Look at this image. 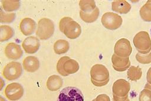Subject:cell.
<instances>
[{
    "label": "cell",
    "mask_w": 151,
    "mask_h": 101,
    "mask_svg": "<svg viewBox=\"0 0 151 101\" xmlns=\"http://www.w3.org/2000/svg\"><path fill=\"white\" fill-rule=\"evenodd\" d=\"M59 29L68 38L74 39L80 36L81 33L80 25L71 18L65 16L59 22Z\"/></svg>",
    "instance_id": "obj_1"
},
{
    "label": "cell",
    "mask_w": 151,
    "mask_h": 101,
    "mask_svg": "<svg viewBox=\"0 0 151 101\" xmlns=\"http://www.w3.org/2000/svg\"><path fill=\"white\" fill-rule=\"evenodd\" d=\"M91 82L97 87L107 85L110 79V73L107 68L102 64H95L90 69Z\"/></svg>",
    "instance_id": "obj_2"
},
{
    "label": "cell",
    "mask_w": 151,
    "mask_h": 101,
    "mask_svg": "<svg viewBox=\"0 0 151 101\" xmlns=\"http://www.w3.org/2000/svg\"><path fill=\"white\" fill-rule=\"evenodd\" d=\"M56 68L60 75L63 76H67L76 73L78 70L80 66L76 60L64 56L59 59L57 63Z\"/></svg>",
    "instance_id": "obj_3"
},
{
    "label": "cell",
    "mask_w": 151,
    "mask_h": 101,
    "mask_svg": "<svg viewBox=\"0 0 151 101\" xmlns=\"http://www.w3.org/2000/svg\"><path fill=\"white\" fill-rule=\"evenodd\" d=\"M134 46L140 53L147 54L151 51V39L146 31L137 33L133 40Z\"/></svg>",
    "instance_id": "obj_4"
},
{
    "label": "cell",
    "mask_w": 151,
    "mask_h": 101,
    "mask_svg": "<svg viewBox=\"0 0 151 101\" xmlns=\"http://www.w3.org/2000/svg\"><path fill=\"white\" fill-rule=\"evenodd\" d=\"M54 30L52 21L47 18H42L38 22V28L35 33L40 39L47 40L52 36Z\"/></svg>",
    "instance_id": "obj_5"
},
{
    "label": "cell",
    "mask_w": 151,
    "mask_h": 101,
    "mask_svg": "<svg viewBox=\"0 0 151 101\" xmlns=\"http://www.w3.org/2000/svg\"><path fill=\"white\" fill-rule=\"evenodd\" d=\"M57 101H84L81 91L76 87L67 86L61 90Z\"/></svg>",
    "instance_id": "obj_6"
},
{
    "label": "cell",
    "mask_w": 151,
    "mask_h": 101,
    "mask_svg": "<svg viewBox=\"0 0 151 101\" xmlns=\"http://www.w3.org/2000/svg\"><path fill=\"white\" fill-rule=\"evenodd\" d=\"M22 73V68L18 62L12 61L8 63L3 68L2 75L8 80H14L19 78Z\"/></svg>",
    "instance_id": "obj_7"
},
{
    "label": "cell",
    "mask_w": 151,
    "mask_h": 101,
    "mask_svg": "<svg viewBox=\"0 0 151 101\" xmlns=\"http://www.w3.org/2000/svg\"><path fill=\"white\" fill-rule=\"evenodd\" d=\"M101 22L104 28L113 31L121 26L123 19L121 16L116 13L107 12L102 15Z\"/></svg>",
    "instance_id": "obj_8"
},
{
    "label": "cell",
    "mask_w": 151,
    "mask_h": 101,
    "mask_svg": "<svg viewBox=\"0 0 151 101\" xmlns=\"http://www.w3.org/2000/svg\"><path fill=\"white\" fill-rule=\"evenodd\" d=\"M22 86L17 82H12L6 85L4 90L6 97L10 101H17L20 99L24 95Z\"/></svg>",
    "instance_id": "obj_9"
},
{
    "label": "cell",
    "mask_w": 151,
    "mask_h": 101,
    "mask_svg": "<svg viewBox=\"0 0 151 101\" xmlns=\"http://www.w3.org/2000/svg\"><path fill=\"white\" fill-rule=\"evenodd\" d=\"M132 48L130 41L126 38L118 40L114 46V53L118 56L127 58L131 55Z\"/></svg>",
    "instance_id": "obj_10"
},
{
    "label": "cell",
    "mask_w": 151,
    "mask_h": 101,
    "mask_svg": "<svg viewBox=\"0 0 151 101\" xmlns=\"http://www.w3.org/2000/svg\"><path fill=\"white\" fill-rule=\"evenodd\" d=\"M130 90V83L123 79H120L116 80L114 82L112 87L113 95L117 97L127 96Z\"/></svg>",
    "instance_id": "obj_11"
},
{
    "label": "cell",
    "mask_w": 151,
    "mask_h": 101,
    "mask_svg": "<svg viewBox=\"0 0 151 101\" xmlns=\"http://www.w3.org/2000/svg\"><path fill=\"white\" fill-rule=\"evenodd\" d=\"M40 42L38 37L30 36L26 38L22 42V47L25 52L28 54L36 53L40 47Z\"/></svg>",
    "instance_id": "obj_12"
},
{
    "label": "cell",
    "mask_w": 151,
    "mask_h": 101,
    "mask_svg": "<svg viewBox=\"0 0 151 101\" xmlns=\"http://www.w3.org/2000/svg\"><path fill=\"white\" fill-rule=\"evenodd\" d=\"M4 53L8 59L17 60L22 56L23 51L18 44L14 42H10L5 46Z\"/></svg>",
    "instance_id": "obj_13"
},
{
    "label": "cell",
    "mask_w": 151,
    "mask_h": 101,
    "mask_svg": "<svg viewBox=\"0 0 151 101\" xmlns=\"http://www.w3.org/2000/svg\"><path fill=\"white\" fill-rule=\"evenodd\" d=\"M111 62L113 69L117 72H124L129 69L130 66L129 57H120L114 53L111 56Z\"/></svg>",
    "instance_id": "obj_14"
},
{
    "label": "cell",
    "mask_w": 151,
    "mask_h": 101,
    "mask_svg": "<svg viewBox=\"0 0 151 101\" xmlns=\"http://www.w3.org/2000/svg\"><path fill=\"white\" fill-rule=\"evenodd\" d=\"M36 23L30 18H24L21 19L19 28L22 33L25 36H28L34 33L36 28Z\"/></svg>",
    "instance_id": "obj_15"
},
{
    "label": "cell",
    "mask_w": 151,
    "mask_h": 101,
    "mask_svg": "<svg viewBox=\"0 0 151 101\" xmlns=\"http://www.w3.org/2000/svg\"><path fill=\"white\" fill-rule=\"evenodd\" d=\"M22 66L25 70L29 73H33L39 69L40 61L35 56H28L23 59Z\"/></svg>",
    "instance_id": "obj_16"
},
{
    "label": "cell",
    "mask_w": 151,
    "mask_h": 101,
    "mask_svg": "<svg viewBox=\"0 0 151 101\" xmlns=\"http://www.w3.org/2000/svg\"><path fill=\"white\" fill-rule=\"evenodd\" d=\"M63 85V79L57 75H52L49 76L46 82V86L47 89L52 92L59 90L62 87Z\"/></svg>",
    "instance_id": "obj_17"
},
{
    "label": "cell",
    "mask_w": 151,
    "mask_h": 101,
    "mask_svg": "<svg viewBox=\"0 0 151 101\" xmlns=\"http://www.w3.org/2000/svg\"><path fill=\"white\" fill-rule=\"evenodd\" d=\"M111 9L119 14H127L131 9V5L124 0H117L112 2Z\"/></svg>",
    "instance_id": "obj_18"
},
{
    "label": "cell",
    "mask_w": 151,
    "mask_h": 101,
    "mask_svg": "<svg viewBox=\"0 0 151 101\" xmlns=\"http://www.w3.org/2000/svg\"><path fill=\"white\" fill-rule=\"evenodd\" d=\"M70 49L68 42L64 39H58L55 42L53 45V49L56 54L61 55L65 53Z\"/></svg>",
    "instance_id": "obj_19"
},
{
    "label": "cell",
    "mask_w": 151,
    "mask_h": 101,
    "mask_svg": "<svg viewBox=\"0 0 151 101\" xmlns=\"http://www.w3.org/2000/svg\"><path fill=\"white\" fill-rule=\"evenodd\" d=\"M79 14L81 19L84 22L92 23L97 19L100 14V11L99 8L96 7V9L91 12H83L81 11H80Z\"/></svg>",
    "instance_id": "obj_20"
},
{
    "label": "cell",
    "mask_w": 151,
    "mask_h": 101,
    "mask_svg": "<svg viewBox=\"0 0 151 101\" xmlns=\"http://www.w3.org/2000/svg\"><path fill=\"white\" fill-rule=\"evenodd\" d=\"M141 18L145 22H151V0L147 1L140 9Z\"/></svg>",
    "instance_id": "obj_21"
},
{
    "label": "cell",
    "mask_w": 151,
    "mask_h": 101,
    "mask_svg": "<svg viewBox=\"0 0 151 101\" xmlns=\"http://www.w3.org/2000/svg\"><path fill=\"white\" fill-rule=\"evenodd\" d=\"M2 8L6 12H13L19 9L20 2L18 0H3L1 1Z\"/></svg>",
    "instance_id": "obj_22"
},
{
    "label": "cell",
    "mask_w": 151,
    "mask_h": 101,
    "mask_svg": "<svg viewBox=\"0 0 151 101\" xmlns=\"http://www.w3.org/2000/svg\"><path fill=\"white\" fill-rule=\"evenodd\" d=\"M142 73V69L139 66H132L128 69L127 76L130 80L137 81L141 78Z\"/></svg>",
    "instance_id": "obj_23"
},
{
    "label": "cell",
    "mask_w": 151,
    "mask_h": 101,
    "mask_svg": "<svg viewBox=\"0 0 151 101\" xmlns=\"http://www.w3.org/2000/svg\"><path fill=\"white\" fill-rule=\"evenodd\" d=\"M14 35V29L8 25H1V42L11 39Z\"/></svg>",
    "instance_id": "obj_24"
},
{
    "label": "cell",
    "mask_w": 151,
    "mask_h": 101,
    "mask_svg": "<svg viewBox=\"0 0 151 101\" xmlns=\"http://www.w3.org/2000/svg\"><path fill=\"white\" fill-rule=\"evenodd\" d=\"M80 11L83 12H91L97 7L94 1L81 0L79 1Z\"/></svg>",
    "instance_id": "obj_25"
},
{
    "label": "cell",
    "mask_w": 151,
    "mask_h": 101,
    "mask_svg": "<svg viewBox=\"0 0 151 101\" xmlns=\"http://www.w3.org/2000/svg\"><path fill=\"white\" fill-rule=\"evenodd\" d=\"M139 101H151V85L146 83L144 89L140 92L139 97Z\"/></svg>",
    "instance_id": "obj_26"
},
{
    "label": "cell",
    "mask_w": 151,
    "mask_h": 101,
    "mask_svg": "<svg viewBox=\"0 0 151 101\" xmlns=\"http://www.w3.org/2000/svg\"><path fill=\"white\" fill-rule=\"evenodd\" d=\"M1 22V23H11L16 18V14L14 12H6L1 8L0 12Z\"/></svg>",
    "instance_id": "obj_27"
},
{
    "label": "cell",
    "mask_w": 151,
    "mask_h": 101,
    "mask_svg": "<svg viewBox=\"0 0 151 101\" xmlns=\"http://www.w3.org/2000/svg\"><path fill=\"white\" fill-rule=\"evenodd\" d=\"M136 59L142 64H149L151 63V52L147 54L137 53L136 55Z\"/></svg>",
    "instance_id": "obj_28"
},
{
    "label": "cell",
    "mask_w": 151,
    "mask_h": 101,
    "mask_svg": "<svg viewBox=\"0 0 151 101\" xmlns=\"http://www.w3.org/2000/svg\"><path fill=\"white\" fill-rule=\"evenodd\" d=\"M96 101H110V99L106 94L99 95L96 98Z\"/></svg>",
    "instance_id": "obj_29"
},
{
    "label": "cell",
    "mask_w": 151,
    "mask_h": 101,
    "mask_svg": "<svg viewBox=\"0 0 151 101\" xmlns=\"http://www.w3.org/2000/svg\"><path fill=\"white\" fill-rule=\"evenodd\" d=\"M113 101H126L129 97H128V96L126 97H117L113 95Z\"/></svg>",
    "instance_id": "obj_30"
},
{
    "label": "cell",
    "mask_w": 151,
    "mask_h": 101,
    "mask_svg": "<svg viewBox=\"0 0 151 101\" xmlns=\"http://www.w3.org/2000/svg\"><path fill=\"white\" fill-rule=\"evenodd\" d=\"M146 80L148 83L151 85V67L148 69L146 73Z\"/></svg>",
    "instance_id": "obj_31"
},
{
    "label": "cell",
    "mask_w": 151,
    "mask_h": 101,
    "mask_svg": "<svg viewBox=\"0 0 151 101\" xmlns=\"http://www.w3.org/2000/svg\"><path fill=\"white\" fill-rule=\"evenodd\" d=\"M0 98H1V101H6L4 98H3L2 96H0Z\"/></svg>",
    "instance_id": "obj_32"
},
{
    "label": "cell",
    "mask_w": 151,
    "mask_h": 101,
    "mask_svg": "<svg viewBox=\"0 0 151 101\" xmlns=\"http://www.w3.org/2000/svg\"><path fill=\"white\" fill-rule=\"evenodd\" d=\"M1 82H2V85H1V90L2 89V88L3 87V84H4V81L2 80V79H1Z\"/></svg>",
    "instance_id": "obj_33"
},
{
    "label": "cell",
    "mask_w": 151,
    "mask_h": 101,
    "mask_svg": "<svg viewBox=\"0 0 151 101\" xmlns=\"http://www.w3.org/2000/svg\"><path fill=\"white\" fill-rule=\"evenodd\" d=\"M126 101H130V100H129V99L128 98V99H127Z\"/></svg>",
    "instance_id": "obj_34"
},
{
    "label": "cell",
    "mask_w": 151,
    "mask_h": 101,
    "mask_svg": "<svg viewBox=\"0 0 151 101\" xmlns=\"http://www.w3.org/2000/svg\"><path fill=\"white\" fill-rule=\"evenodd\" d=\"M92 101H96V100H95V99H94L93 100H92Z\"/></svg>",
    "instance_id": "obj_35"
},
{
    "label": "cell",
    "mask_w": 151,
    "mask_h": 101,
    "mask_svg": "<svg viewBox=\"0 0 151 101\" xmlns=\"http://www.w3.org/2000/svg\"><path fill=\"white\" fill-rule=\"evenodd\" d=\"M150 32H151V31H150Z\"/></svg>",
    "instance_id": "obj_36"
}]
</instances>
